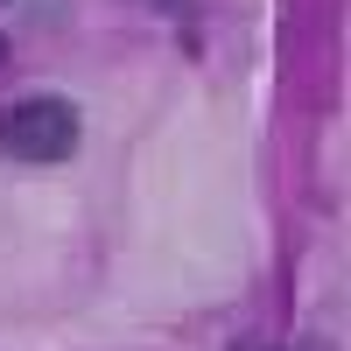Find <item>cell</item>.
Wrapping results in <instances>:
<instances>
[{
	"label": "cell",
	"mask_w": 351,
	"mask_h": 351,
	"mask_svg": "<svg viewBox=\"0 0 351 351\" xmlns=\"http://www.w3.org/2000/svg\"><path fill=\"white\" fill-rule=\"evenodd\" d=\"M0 64H8V36H0Z\"/></svg>",
	"instance_id": "cell-2"
},
{
	"label": "cell",
	"mask_w": 351,
	"mask_h": 351,
	"mask_svg": "<svg viewBox=\"0 0 351 351\" xmlns=\"http://www.w3.org/2000/svg\"><path fill=\"white\" fill-rule=\"evenodd\" d=\"M77 134H84L77 99H64V92H28L14 106H0V155H8V162H28V169L71 162Z\"/></svg>",
	"instance_id": "cell-1"
},
{
	"label": "cell",
	"mask_w": 351,
	"mask_h": 351,
	"mask_svg": "<svg viewBox=\"0 0 351 351\" xmlns=\"http://www.w3.org/2000/svg\"><path fill=\"white\" fill-rule=\"evenodd\" d=\"M155 8H176V0H155Z\"/></svg>",
	"instance_id": "cell-3"
}]
</instances>
